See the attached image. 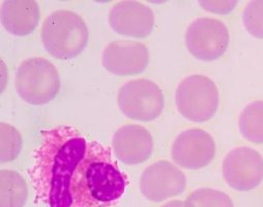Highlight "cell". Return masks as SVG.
Masks as SVG:
<instances>
[{
	"label": "cell",
	"mask_w": 263,
	"mask_h": 207,
	"mask_svg": "<svg viewBox=\"0 0 263 207\" xmlns=\"http://www.w3.org/2000/svg\"><path fill=\"white\" fill-rule=\"evenodd\" d=\"M242 23L252 36L263 40V0L247 4L242 12Z\"/></svg>",
	"instance_id": "obj_19"
},
{
	"label": "cell",
	"mask_w": 263,
	"mask_h": 207,
	"mask_svg": "<svg viewBox=\"0 0 263 207\" xmlns=\"http://www.w3.org/2000/svg\"><path fill=\"white\" fill-rule=\"evenodd\" d=\"M184 39L189 52L195 58L214 61L226 52L230 36L222 21L214 18H198L190 24Z\"/></svg>",
	"instance_id": "obj_7"
},
{
	"label": "cell",
	"mask_w": 263,
	"mask_h": 207,
	"mask_svg": "<svg viewBox=\"0 0 263 207\" xmlns=\"http://www.w3.org/2000/svg\"><path fill=\"white\" fill-rule=\"evenodd\" d=\"M241 136L253 144H263V101L247 105L238 118Z\"/></svg>",
	"instance_id": "obj_16"
},
{
	"label": "cell",
	"mask_w": 263,
	"mask_h": 207,
	"mask_svg": "<svg viewBox=\"0 0 263 207\" xmlns=\"http://www.w3.org/2000/svg\"><path fill=\"white\" fill-rule=\"evenodd\" d=\"M86 147V139L73 126L59 125L41 131V143L33 152L29 170L36 203L72 206L70 183Z\"/></svg>",
	"instance_id": "obj_1"
},
{
	"label": "cell",
	"mask_w": 263,
	"mask_h": 207,
	"mask_svg": "<svg viewBox=\"0 0 263 207\" xmlns=\"http://www.w3.org/2000/svg\"><path fill=\"white\" fill-rule=\"evenodd\" d=\"M22 148V137L18 129L9 123L0 124V161L9 163L14 161Z\"/></svg>",
	"instance_id": "obj_17"
},
{
	"label": "cell",
	"mask_w": 263,
	"mask_h": 207,
	"mask_svg": "<svg viewBox=\"0 0 263 207\" xmlns=\"http://www.w3.org/2000/svg\"><path fill=\"white\" fill-rule=\"evenodd\" d=\"M117 103L120 111L138 121H151L158 118L165 105L161 88L147 79L126 82L118 92Z\"/></svg>",
	"instance_id": "obj_6"
},
{
	"label": "cell",
	"mask_w": 263,
	"mask_h": 207,
	"mask_svg": "<svg viewBox=\"0 0 263 207\" xmlns=\"http://www.w3.org/2000/svg\"><path fill=\"white\" fill-rule=\"evenodd\" d=\"M15 85L23 101L40 106L55 99L60 80L57 68L52 62L42 57H32L19 65Z\"/></svg>",
	"instance_id": "obj_4"
},
{
	"label": "cell",
	"mask_w": 263,
	"mask_h": 207,
	"mask_svg": "<svg viewBox=\"0 0 263 207\" xmlns=\"http://www.w3.org/2000/svg\"><path fill=\"white\" fill-rule=\"evenodd\" d=\"M160 207H191L187 201H180V200H172Z\"/></svg>",
	"instance_id": "obj_21"
},
{
	"label": "cell",
	"mask_w": 263,
	"mask_h": 207,
	"mask_svg": "<svg viewBox=\"0 0 263 207\" xmlns=\"http://www.w3.org/2000/svg\"><path fill=\"white\" fill-rule=\"evenodd\" d=\"M115 157L126 165H137L147 161L154 149L151 133L138 124H127L118 128L112 139Z\"/></svg>",
	"instance_id": "obj_13"
},
{
	"label": "cell",
	"mask_w": 263,
	"mask_h": 207,
	"mask_svg": "<svg viewBox=\"0 0 263 207\" xmlns=\"http://www.w3.org/2000/svg\"><path fill=\"white\" fill-rule=\"evenodd\" d=\"M127 185L111 150L90 141L71 179V207H118Z\"/></svg>",
	"instance_id": "obj_2"
},
{
	"label": "cell",
	"mask_w": 263,
	"mask_h": 207,
	"mask_svg": "<svg viewBox=\"0 0 263 207\" xmlns=\"http://www.w3.org/2000/svg\"><path fill=\"white\" fill-rule=\"evenodd\" d=\"M2 24L14 35L31 33L40 21V8L34 0H6L0 10Z\"/></svg>",
	"instance_id": "obj_14"
},
{
	"label": "cell",
	"mask_w": 263,
	"mask_h": 207,
	"mask_svg": "<svg viewBox=\"0 0 263 207\" xmlns=\"http://www.w3.org/2000/svg\"><path fill=\"white\" fill-rule=\"evenodd\" d=\"M214 138L201 128H189L180 133L171 148L173 162L184 169L199 170L206 167L215 158Z\"/></svg>",
	"instance_id": "obj_9"
},
{
	"label": "cell",
	"mask_w": 263,
	"mask_h": 207,
	"mask_svg": "<svg viewBox=\"0 0 263 207\" xmlns=\"http://www.w3.org/2000/svg\"><path fill=\"white\" fill-rule=\"evenodd\" d=\"M219 90L215 82L204 75H191L177 86L175 103L178 112L192 122H205L219 108Z\"/></svg>",
	"instance_id": "obj_5"
},
{
	"label": "cell",
	"mask_w": 263,
	"mask_h": 207,
	"mask_svg": "<svg viewBox=\"0 0 263 207\" xmlns=\"http://www.w3.org/2000/svg\"><path fill=\"white\" fill-rule=\"evenodd\" d=\"M186 201L191 207H234L227 194L209 187L194 191Z\"/></svg>",
	"instance_id": "obj_18"
},
{
	"label": "cell",
	"mask_w": 263,
	"mask_h": 207,
	"mask_svg": "<svg viewBox=\"0 0 263 207\" xmlns=\"http://www.w3.org/2000/svg\"><path fill=\"white\" fill-rule=\"evenodd\" d=\"M103 66L117 76H133L142 73L148 65L147 48L134 41H116L110 43L103 52Z\"/></svg>",
	"instance_id": "obj_11"
},
{
	"label": "cell",
	"mask_w": 263,
	"mask_h": 207,
	"mask_svg": "<svg viewBox=\"0 0 263 207\" xmlns=\"http://www.w3.org/2000/svg\"><path fill=\"white\" fill-rule=\"evenodd\" d=\"M41 33L48 53L61 60L78 56L88 42L84 20L76 13L65 10L50 14L43 22Z\"/></svg>",
	"instance_id": "obj_3"
},
{
	"label": "cell",
	"mask_w": 263,
	"mask_h": 207,
	"mask_svg": "<svg viewBox=\"0 0 263 207\" xmlns=\"http://www.w3.org/2000/svg\"><path fill=\"white\" fill-rule=\"evenodd\" d=\"M222 172L225 181L233 190L252 191L263 180V158L251 147L234 148L225 157Z\"/></svg>",
	"instance_id": "obj_8"
},
{
	"label": "cell",
	"mask_w": 263,
	"mask_h": 207,
	"mask_svg": "<svg viewBox=\"0 0 263 207\" xmlns=\"http://www.w3.org/2000/svg\"><path fill=\"white\" fill-rule=\"evenodd\" d=\"M198 5L205 11L214 14H229L237 6L236 0H199Z\"/></svg>",
	"instance_id": "obj_20"
},
{
	"label": "cell",
	"mask_w": 263,
	"mask_h": 207,
	"mask_svg": "<svg viewBox=\"0 0 263 207\" xmlns=\"http://www.w3.org/2000/svg\"><path fill=\"white\" fill-rule=\"evenodd\" d=\"M110 27L120 35L142 39L149 35L155 26V15L148 7L138 2H119L108 16Z\"/></svg>",
	"instance_id": "obj_12"
},
{
	"label": "cell",
	"mask_w": 263,
	"mask_h": 207,
	"mask_svg": "<svg viewBox=\"0 0 263 207\" xmlns=\"http://www.w3.org/2000/svg\"><path fill=\"white\" fill-rule=\"evenodd\" d=\"M186 184L184 173L168 161L148 166L140 178V191L149 201L162 202L183 193Z\"/></svg>",
	"instance_id": "obj_10"
},
{
	"label": "cell",
	"mask_w": 263,
	"mask_h": 207,
	"mask_svg": "<svg viewBox=\"0 0 263 207\" xmlns=\"http://www.w3.org/2000/svg\"><path fill=\"white\" fill-rule=\"evenodd\" d=\"M28 197L25 179L16 171L0 172V207H23Z\"/></svg>",
	"instance_id": "obj_15"
}]
</instances>
